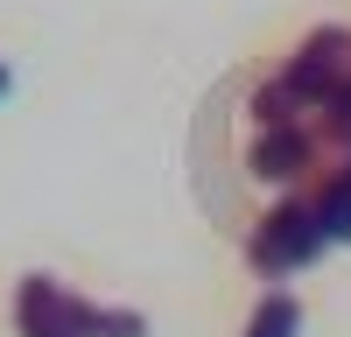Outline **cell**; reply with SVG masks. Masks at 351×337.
Listing matches in <instances>:
<instances>
[{
    "label": "cell",
    "mask_w": 351,
    "mask_h": 337,
    "mask_svg": "<svg viewBox=\"0 0 351 337\" xmlns=\"http://www.w3.org/2000/svg\"><path fill=\"white\" fill-rule=\"evenodd\" d=\"M351 77V28L344 21H324L309 28L295 42V56L253 92V127H281V120H309V112H324V99Z\"/></svg>",
    "instance_id": "obj_1"
},
{
    "label": "cell",
    "mask_w": 351,
    "mask_h": 337,
    "mask_svg": "<svg viewBox=\"0 0 351 337\" xmlns=\"http://www.w3.org/2000/svg\"><path fill=\"white\" fill-rule=\"evenodd\" d=\"M324 246H330V232H324V218H316L309 190H288L281 204L246 232V260H253V274L281 281V274H302L309 260H324Z\"/></svg>",
    "instance_id": "obj_2"
},
{
    "label": "cell",
    "mask_w": 351,
    "mask_h": 337,
    "mask_svg": "<svg viewBox=\"0 0 351 337\" xmlns=\"http://www.w3.org/2000/svg\"><path fill=\"white\" fill-rule=\"evenodd\" d=\"M337 162V148H330V134H324V120H281V127H260L253 134V148H246V168L260 183H281V190H309L324 168Z\"/></svg>",
    "instance_id": "obj_3"
},
{
    "label": "cell",
    "mask_w": 351,
    "mask_h": 337,
    "mask_svg": "<svg viewBox=\"0 0 351 337\" xmlns=\"http://www.w3.org/2000/svg\"><path fill=\"white\" fill-rule=\"evenodd\" d=\"M309 204H316V218H324L330 246H351V155H337L324 176L309 183Z\"/></svg>",
    "instance_id": "obj_4"
},
{
    "label": "cell",
    "mask_w": 351,
    "mask_h": 337,
    "mask_svg": "<svg viewBox=\"0 0 351 337\" xmlns=\"http://www.w3.org/2000/svg\"><path fill=\"white\" fill-rule=\"evenodd\" d=\"M71 330L77 337H148V316H141V309H106V302L71 295Z\"/></svg>",
    "instance_id": "obj_5"
},
{
    "label": "cell",
    "mask_w": 351,
    "mask_h": 337,
    "mask_svg": "<svg viewBox=\"0 0 351 337\" xmlns=\"http://www.w3.org/2000/svg\"><path fill=\"white\" fill-rule=\"evenodd\" d=\"M246 337H302V302L288 288H267L246 316Z\"/></svg>",
    "instance_id": "obj_6"
},
{
    "label": "cell",
    "mask_w": 351,
    "mask_h": 337,
    "mask_svg": "<svg viewBox=\"0 0 351 337\" xmlns=\"http://www.w3.org/2000/svg\"><path fill=\"white\" fill-rule=\"evenodd\" d=\"M316 120H324V134H330V148H337V155H351V77L337 84L330 99H324V112H316Z\"/></svg>",
    "instance_id": "obj_7"
},
{
    "label": "cell",
    "mask_w": 351,
    "mask_h": 337,
    "mask_svg": "<svg viewBox=\"0 0 351 337\" xmlns=\"http://www.w3.org/2000/svg\"><path fill=\"white\" fill-rule=\"evenodd\" d=\"M8 84H14V71H8V64H0V99H8Z\"/></svg>",
    "instance_id": "obj_8"
}]
</instances>
